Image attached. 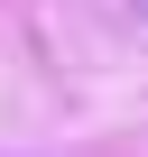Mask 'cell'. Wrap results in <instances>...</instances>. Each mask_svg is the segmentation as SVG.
<instances>
[{"mask_svg":"<svg viewBox=\"0 0 148 157\" xmlns=\"http://www.w3.org/2000/svg\"><path fill=\"white\" fill-rule=\"evenodd\" d=\"M130 10H139V19H148V0H130Z\"/></svg>","mask_w":148,"mask_h":157,"instance_id":"obj_1","label":"cell"}]
</instances>
